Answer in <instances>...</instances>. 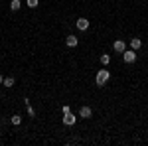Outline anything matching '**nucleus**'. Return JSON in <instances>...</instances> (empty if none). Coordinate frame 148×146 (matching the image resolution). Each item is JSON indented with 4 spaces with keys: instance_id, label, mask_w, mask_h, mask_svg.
I'll list each match as a JSON object with an SVG mask.
<instances>
[{
    "instance_id": "f257e3e1",
    "label": "nucleus",
    "mask_w": 148,
    "mask_h": 146,
    "mask_svg": "<svg viewBox=\"0 0 148 146\" xmlns=\"http://www.w3.org/2000/svg\"><path fill=\"white\" fill-rule=\"evenodd\" d=\"M109 77H111L109 69H99V73H97V77H95V83H97L99 87H103V85L109 81Z\"/></svg>"
},
{
    "instance_id": "f03ea898",
    "label": "nucleus",
    "mask_w": 148,
    "mask_h": 146,
    "mask_svg": "<svg viewBox=\"0 0 148 146\" xmlns=\"http://www.w3.org/2000/svg\"><path fill=\"white\" fill-rule=\"evenodd\" d=\"M123 59H125L126 63H134L136 61V53H134V49H128V51H123Z\"/></svg>"
},
{
    "instance_id": "7ed1b4c3",
    "label": "nucleus",
    "mask_w": 148,
    "mask_h": 146,
    "mask_svg": "<svg viewBox=\"0 0 148 146\" xmlns=\"http://www.w3.org/2000/svg\"><path fill=\"white\" fill-rule=\"evenodd\" d=\"M75 26H77V30H81V32H85V30L89 28V20H87V18H79V20L75 22Z\"/></svg>"
},
{
    "instance_id": "20e7f679",
    "label": "nucleus",
    "mask_w": 148,
    "mask_h": 146,
    "mask_svg": "<svg viewBox=\"0 0 148 146\" xmlns=\"http://www.w3.org/2000/svg\"><path fill=\"white\" fill-rule=\"evenodd\" d=\"M75 114H71V112H65V117H63V124H67V126H73L75 124Z\"/></svg>"
},
{
    "instance_id": "39448f33",
    "label": "nucleus",
    "mask_w": 148,
    "mask_h": 146,
    "mask_svg": "<svg viewBox=\"0 0 148 146\" xmlns=\"http://www.w3.org/2000/svg\"><path fill=\"white\" fill-rule=\"evenodd\" d=\"M113 47H114V51H119V53H123V51L126 49V44L123 42V40H116V42L113 44Z\"/></svg>"
},
{
    "instance_id": "423d86ee",
    "label": "nucleus",
    "mask_w": 148,
    "mask_h": 146,
    "mask_svg": "<svg viewBox=\"0 0 148 146\" xmlns=\"http://www.w3.org/2000/svg\"><path fill=\"white\" fill-rule=\"evenodd\" d=\"M79 117H83V119H91V117H93V111H91V107H81V111H79Z\"/></svg>"
},
{
    "instance_id": "0eeeda50",
    "label": "nucleus",
    "mask_w": 148,
    "mask_h": 146,
    "mask_svg": "<svg viewBox=\"0 0 148 146\" xmlns=\"http://www.w3.org/2000/svg\"><path fill=\"white\" fill-rule=\"evenodd\" d=\"M140 45H142L140 38H132V40H130V49H134V51H136V49H140Z\"/></svg>"
},
{
    "instance_id": "6e6552de",
    "label": "nucleus",
    "mask_w": 148,
    "mask_h": 146,
    "mask_svg": "<svg viewBox=\"0 0 148 146\" xmlns=\"http://www.w3.org/2000/svg\"><path fill=\"white\" fill-rule=\"evenodd\" d=\"M65 44H67V47H75L77 45V38L75 36H67L65 38Z\"/></svg>"
},
{
    "instance_id": "1a4fd4ad",
    "label": "nucleus",
    "mask_w": 148,
    "mask_h": 146,
    "mask_svg": "<svg viewBox=\"0 0 148 146\" xmlns=\"http://www.w3.org/2000/svg\"><path fill=\"white\" fill-rule=\"evenodd\" d=\"M20 6H22V2H20V0H12V2H10V8H12L14 12L20 10Z\"/></svg>"
},
{
    "instance_id": "9d476101",
    "label": "nucleus",
    "mask_w": 148,
    "mask_h": 146,
    "mask_svg": "<svg viewBox=\"0 0 148 146\" xmlns=\"http://www.w3.org/2000/svg\"><path fill=\"white\" fill-rule=\"evenodd\" d=\"M101 63H103V65H109V63H111V56L103 53V56H101Z\"/></svg>"
},
{
    "instance_id": "9b49d317",
    "label": "nucleus",
    "mask_w": 148,
    "mask_h": 146,
    "mask_svg": "<svg viewBox=\"0 0 148 146\" xmlns=\"http://www.w3.org/2000/svg\"><path fill=\"white\" fill-rule=\"evenodd\" d=\"M10 121H12V124H16V126H18V124L22 123V117H20V114H14Z\"/></svg>"
},
{
    "instance_id": "f8f14e48",
    "label": "nucleus",
    "mask_w": 148,
    "mask_h": 146,
    "mask_svg": "<svg viewBox=\"0 0 148 146\" xmlns=\"http://www.w3.org/2000/svg\"><path fill=\"white\" fill-rule=\"evenodd\" d=\"M2 85H6V87H14V77H6Z\"/></svg>"
},
{
    "instance_id": "ddd939ff",
    "label": "nucleus",
    "mask_w": 148,
    "mask_h": 146,
    "mask_svg": "<svg viewBox=\"0 0 148 146\" xmlns=\"http://www.w3.org/2000/svg\"><path fill=\"white\" fill-rule=\"evenodd\" d=\"M26 4H28L30 8H38V0H26Z\"/></svg>"
},
{
    "instance_id": "4468645a",
    "label": "nucleus",
    "mask_w": 148,
    "mask_h": 146,
    "mask_svg": "<svg viewBox=\"0 0 148 146\" xmlns=\"http://www.w3.org/2000/svg\"><path fill=\"white\" fill-rule=\"evenodd\" d=\"M28 114H30V117H34V114H36V111L30 107V103H28Z\"/></svg>"
},
{
    "instance_id": "2eb2a0df",
    "label": "nucleus",
    "mask_w": 148,
    "mask_h": 146,
    "mask_svg": "<svg viewBox=\"0 0 148 146\" xmlns=\"http://www.w3.org/2000/svg\"><path fill=\"white\" fill-rule=\"evenodd\" d=\"M61 111H63V114H65V112H71V109H69V105H63V109H61Z\"/></svg>"
},
{
    "instance_id": "dca6fc26",
    "label": "nucleus",
    "mask_w": 148,
    "mask_h": 146,
    "mask_svg": "<svg viewBox=\"0 0 148 146\" xmlns=\"http://www.w3.org/2000/svg\"><path fill=\"white\" fill-rule=\"evenodd\" d=\"M2 83H4V77H2V75H0V85H2Z\"/></svg>"
}]
</instances>
